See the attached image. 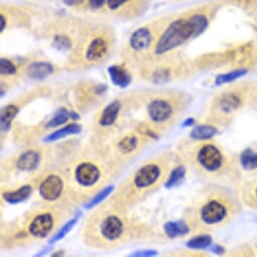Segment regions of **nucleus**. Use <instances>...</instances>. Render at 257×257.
<instances>
[{"instance_id":"obj_1","label":"nucleus","mask_w":257,"mask_h":257,"mask_svg":"<svg viewBox=\"0 0 257 257\" xmlns=\"http://www.w3.org/2000/svg\"><path fill=\"white\" fill-rule=\"evenodd\" d=\"M155 236L150 225L125 211L103 202L92 209L81 231L84 244L95 250H112Z\"/></svg>"},{"instance_id":"obj_2","label":"nucleus","mask_w":257,"mask_h":257,"mask_svg":"<svg viewBox=\"0 0 257 257\" xmlns=\"http://www.w3.org/2000/svg\"><path fill=\"white\" fill-rule=\"evenodd\" d=\"M75 204L85 205L95 195L111 185L124 170L115 163L105 148L91 143L77 150L61 163Z\"/></svg>"},{"instance_id":"obj_3","label":"nucleus","mask_w":257,"mask_h":257,"mask_svg":"<svg viewBox=\"0 0 257 257\" xmlns=\"http://www.w3.org/2000/svg\"><path fill=\"white\" fill-rule=\"evenodd\" d=\"M183 160V156L170 150L146 160L119 184L106 202L132 211L164 187L172 169Z\"/></svg>"},{"instance_id":"obj_4","label":"nucleus","mask_w":257,"mask_h":257,"mask_svg":"<svg viewBox=\"0 0 257 257\" xmlns=\"http://www.w3.org/2000/svg\"><path fill=\"white\" fill-rule=\"evenodd\" d=\"M72 208L42 203L2 224V248L14 250L50 239L72 217Z\"/></svg>"},{"instance_id":"obj_5","label":"nucleus","mask_w":257,"mask_h":257,"mask_svg":"<svg viewBox=\"0 0 257 257\" xmlns=\"http://www.w3.org/2000/svg\"><path fill=\"white\" fill-rule=\"evenodd\" d=\"M242 209V202L228 187L209 183L194 198L185 212V220L193 231L207 232L233 222Z\"/></svg>"},{"instance_id":"obj_6","label":"nucleus","mask_w":257,"mask_h":257,"mask_svg":"<svg viewBox=\"0 0 257 257\" xmlns=\"http://www.w3.org/2000/svg\"><path fill=\"white\" fill-rule=\"evenodd\" d=\"M69 143L57 146L28 145L6 159L2 164L3 181L21 176H33V180L42 172L57 167L76 151V145L66 148Z\"/></svg>"},{"instance_id":"obj_7","label":"nucleus","mask_w":257,"mask_h":257,"mask_svg":"<svg viewBox=\"0 0 257 257\" xmlns=\"http://www.w3.org/2000/svg\"><path fill=\"white\" fill-rule=\"evenodd\" d=\"M149 91L141 90L123 94L102 106L95 114L92 123V143L104 144L124 132L123 119L130 116L141 105H145Z\"/></svg>"},{"instance_id":"obj_8","label":"nucleus","mask_w":257,"mask_h":257,"mask_svg":"<svg viewBox=\"0 0 257 257\" xmlns=\"http://www.w3.org/2000/svg\"><path fill=\"white\" fill-rule=\"evenodd\" d=\"M193 97L179 90L149 91L145 101L147 122L162 136L185 115Z\"/></svg>"},{"instance_id":"obj_9","label":"nucleus","mask_w":257,"mask_h":257,"mask_svg":"<svg viewBox=\"0 0 257 257\" xmlns=\"http://www.w3.org/2000/svg\"><path fill=\"white\" fill-rule=\"evenodd\" d=\"M196 143L193 150H189L183 158L199 177L207 180L208 183L222 185L236 180L235 163L220 146L211 141Z\"/></svg>"},{"instance_id":"obj_10","label":"nucleus","mask_w":257,"mask_h":257,"mask_svg":"<svg viewBox=\"0 0 257 257\" xmlns=\"http://www.w3.org/2000/svg\"><path fill=\"white\" fill-rule=\"evenodd\" d=\"M257 90V84L250 81L233 82L218 91L211 99L206 113L208 123L225 127L248 106Z\"/></svg>"},{"instance_id":"obj_11","label":"nucleus","mask_w":257,"mask_h":257,"mask_svg":"<svg viewBox=\"0 0 257 257\" xmlns=\"http://www.w3.org/2000/svg\"><path fill=\"white\" fill-rule=\"evenodd\" d=\"M209 24L208 16L201 13L173 22L156 43L154 54L161 57L177 50L189 41L201 36L208 29Z\"/></svg>"},{"instance_id":"obj_12","label":"nucleus","mask_w":257,"mask_h":257,"mask_svg":"<svg viewBox=\"0 0 257 257\" xmlns=\"http://www.w3.org/2000/svg\"><path fill=\"white\" fill-rule=\"evenodd\" d=\"M39 198L44 204L74 209V202L66 176L60 166L48 169L33 181Z\"/></svg>"},{"instance_id":"obj_13","label":"nucleus","mask_w":257,"mask_h":257,"mask_svg":"<svg viewBox=\"0 0 257 257\" xmlns=\"http://www.w3.org/2000/svg\"><path fill=\"white\" fill-rule=\"evenodd\" d=\"M154 142L138 125L135 130L122 132L108 142L97 145L103 146L111 159L125 169Z\"/></svg>"},{"instance_id":"obj_14","label":"nucleus","mask_w":257,"mask_h":257,"mask_svg":"<svg viewBox=\"0 0 257 257\" xmlns=\"http://www.w3.org/2000/svg\"><path fill=\"white\" fill-rule=\"evenodd\" d=\"M107 86L100 83L82 81L72 90V101L78 113L85 114L99 106L107 93Z\"/></svg>"},{"instance_id":"obj_15","label":"nucleus","mask_w":257,"mask_h":257,"mask_svg":"<svg viewBox=\"0 0 257 257\" xmlns=\"http://www.w3.org/2000/svg\"><path fill=\"white\" fill-rule=\"evenodd\" d=\"M51 92L52 89L50 87L41 86L26 91L24 94L17 97V99L6 104L2 109V114H0V124H2L3 134L8 133L12 130L14 120L26 106L33 103L37 99H40L41 97L49 96Z\"/></svg>"},{"instance_id":"obj_16","label":"nucleus","mask_w":257,"mask_h":257,"mask_svg":"<svg viewBox=\"0 0 257 257\" xmlns=\"http://www.w3.org/2000/svg\"><path fill=\"white\" fill-rule=\"evenodd\" d=\"M110 52V42L105 36H95L86 43L78 68H89L103 62Z\"/></svg>"},{"instance_id":"obj_17","label":"nucleus","mask_w":257,"mask_h":257,"mask_svg":"<svg viewBox=\"0 0 257 257\" xmlns=\"http://www.w3.org/2000/svg\"><path fill=\"white\" fill-rule=\"evenodd\" d=\"M35 191V185L33 183H27L20 186L17 189L5 188L2 189V199L5 203L10 205H17L27 201L33 195Z\"/></svg>"},{"instance_id":"obj_18","label":"nucleus","mask_w":257,"mask_h":257,"mask_svg":"<svg viewBox=\"0 0 257 257\" xmlns=\"http://www.w3.org/2000/svg\"><path fill=\"white\" fill-rule=\"evenodd\" d=\"M154 41L153 33L148 28H141L135 31L130 40H128V47L137 54H142L150 50Z\"/></svg>"},{"instance_id":"obj_19","label":"nucleus","mask_w":257,"mask_h":257,"mask_svg":"<svg viewBox=\"0 0 257 257\" xmlns=\"http://www.w3.org/2000/svg\"><path fill=\"white\" fill-rule=\"evenodd\" d=\"M55 72V67L44 61H35L26 67L25 76L32 81H44L52 76Z\"/></svg>"},{"instance_id":"obj_20","label":"nucleus","mask_w":257,"mask_h":257,"mask_svg":"<svg viewBox=\"0 0 257 257\" xmlns=\"http://www.w3.org/2000/svg\"><path fill=\"white\" fill-rule=\"evenodd\" d=\"M238 196L246 207L257 210V176L252 177L240 186Z\"/></svg>"},{"instance_id":"obj_21","label":"nucleus","mask_w":257,"mask_h":257,"mask_svg":"<svg viewBox=\"0 0 257 257\" xmlns=\"http://www.w3.org/2000/svg\"><path fill=\"white\" fill-rule=\"evenodd\" d=\"M108 74L113 85L119 88H126L133 82V75L125 67L112 65L108 68Z\"/></svg>"},{"instance_id":"obj_22","label":"nucleus","mask_w":257,"mask_h":257,"mask_svg":"<svg viewBox=\"0 0 257 257\" xmlns=\"http://www.w3.org/2000/svg\"><path fill=\"white\" fill-rule=\"evenodd\" d=\"M82 132V126L79 123L72 122L69 124H65L64 126L58 128V130L54 131L47 137H45L44 142L47 144H53L60 140H64L70 136L78 135Z\"/></svg>"},{"instance_id":"obj_23","label":"nucleus","mask_w":257,"mask_h":257,"mask_svg":"<svg viewBox=\"0 0 257 257\" xmlns=\"http://www.w3.org/2000/svg\"><path fill=\"white\" fill-rule=\"evenodd\" d=\"M163 229L165 235L168 238L172 239L186 236L193 231L191 225L185 219L178 221H169L163 226Z\"/></svg>"},{"instance_id":"obj_24","label":"nucleus","mask_w":257,"mask_h":257,"mask_svg":"<svg viewBox=\"0 0 257 257\" xmlns=\"http://www.w3.org/2000/svg\"><path fill=\"white\" fill-rule=\"evenodd\" d=\"M218 134V127L211 123H203L195 126L191 131L189 138L192 142L212 141Z\"/></svg>"},{"instance_id":"obj_25","label":"nucleus","mask_w":257,"mask_h":257,"mask_svg":"<svg viewBox=\"0 0 257 257\" xmlns=\"http://www.w3.org/2000/svg\"><path fill=\"white\" fill-rule=\"evenodd\" d=\"M187 171H188L187 165L184 164L183 161L178 163L172 169L164 187H166L167 189H172V188H177V187L181 186L186 178Z\"/></svg>"},{"instance_id":"obj_26","label":"nucleus","mask_w":257,"mask_h":257,"mask_svg":"<svg viewBox=\"0 0 257 257\" xmlns=\"http://www.w3.org/2000/svg\"><path fill=\"white\" fill-rule=\"evenodd\" d=\"M239 166L245 172L257 170V149L248 148L239 156Z\"/></svg>"},{"instance_id":"obj_27","label":"nucleus","mask_w":257,"mask_h":257,"mask_svg":"<svg viewBox=\"0 0 257 257\" xmlns=\"http://www.w3.org/2000/svg\"><path fill=\"white\" fill-rule=\"evenodd\" d=\"M248 72H249V70L247 68H238V69H234V70H232L231 72H228V73L219 74L215 78V85L216 86H222V85H225V84L233 83V82L237 81L238 79L242 78L243 76H245Z\"/></svg>"},{"instance_id":"obj_28","label":"nucleus","mask_w":257,"mask_h":257,"mask_svg":"<svg viewBox=\"0 0 257 257\" xmlns=\"http://www.w3.org/2000/svg\"><path fill=\"white\" fill-rule=\"evenodd\" d=\"M187 247L191 250H202L212 246V237L205 232L197 234L187 242Z\"/></svg>"},{"instance_id":"obj_29","label":"nucleus","mask_w":257,"mask_h":257,"mask_svg":"<svg viewBox=\"0 0 257 257\" xmlns=\"http://www.w3.org/2000/svg\"><path fill=\"white\" fill-rule=\"evenodd\" d=\"M114 190H115V188H114L113 185L107 186V187L104 188L102 191H100L97 195H95L88 203H86V204L84 205L85 209H87V210H92L93 208L99 206L100 204H102L103 202H105V201L112 195V193L114 192Z\"/></svg>"},{"instance_id":"obj_30","label":"nucleus","mask_w":257,"mask_h":257,"mask_svg":"<svg viewBox=\"0 0 257 257\" xmlns=\"http://www.w3.org/2000/svg\"><path fill=\"white\" fill-rule=\"evenodd\" d=\"M78 219H79V216H78V215L75 216V217H73V218H70V219L55 233V235L52 236V237L49 239V243H50V244H54V243L60 241L61 239H63V238L73 229V227L77 224Z\"/></svg>"},{"instance_id":"obj_31","label":"nucleus","mask_w":257,"mask_h":257,"mask_svg":"<svg viewBox=\"0 0 257 257\" xmlns=\"http://www.w3.org/2000/svg\"><path fill=\"white\" fill-rule=\"evenodd\" d=\"M53 45L59 51H69L72 48V41L66 35H57L54 38Z\"/></svg>"},{"instance_id":"obj_32","label":"nucleus","mask_w":257,"mask_h":257,"mask_svg":"<svg viewBox=\"0 0 257 257\" xmlns=\"http://www.w3.org/2000/svg\"><path fill=\"white\" fill-rule=\"evenodd\" d=\"M233 3L246 13L257 16V0H233Z\"/></svg>"},{"instance_id":"obj_33","label":"nucleus","mask_w":257,"mask_h":257,"mask_svg":"<svg viewBox=\"0 0 257 257\" xmlns=\"http://www.w3.org/2000/svg\"><path fill=\"white\" fill-rule=\"evenodd\" d=\"M254 27H255V29L257 31V16H256V22L254 24ZM250 66L253 67V68H257V42H256V46L254 48H252Z\"/></svg>"},{"instance_id":"obj_34","label":"nucleus","mask_w":257,"mask_h":257,"mask_svg":"<svg viewBox=\"0 0 257 257\" xmlns=\"http://www.w3.org/2000/svg\"><path fill=\"white\" fill-rule=\"evenodd\" d=\"M108 2V6L112 11L117 10L118 8H120L122 5H124L127 0H107Z\"/></svg>"},{"instance_id":"obj_35","label":"nucleus","mask_w":257,"mask_h":257,"mask_svg":"<svg viewBox=\"0 0 257 257\" xmlns=\"http://www.w3.org/2000/svg\"><path fill=\"white\" fill-rule=\"evenodd\" d=\"M157 255V251L155 250H145V251H139L132 254V256H154Z\"/></svg>"},{"instance_id":"obj_36","label":"nucleus","mask_w":257,"mask_h":257,"mask_svg":"<svg viewBox=\"0 0 257 257\" xmlns=\"http://www.w3.org/2000/svg\"><path fill=\"white\" fill-rule=\"evenodd\" d=\"M105 0H89V4L93 9H99L104 5Z\"/></svg>"},{"instance_id":"obj_37","label":"nucleus","mask_w":257,"mask_h":257,"mask_svg":"<svg viewBox=\"0 0 257 257\" xmlns=\"http://www.w3.org/2000/svg\"><path fill=\"white\" fill-rule=\"evenodd\" d=\"M84 0H63V3L69 7H74L82 4Z\"/></svg>"},{"instance_id":"obj_38","label":"nucleus","mask_w":257,"mask_h":257,"mask_svg":"<svg viewBox=\"0 0 257 257\" xmlns=\"http://www.w3.org/2000/svg\"><path fill=\"white\" fill-rule=\"evenodd\" d=\"M212 252H214V253H217V254H221V253H224V251H225V249L222 247V246H220V245H218V244H216V245H213L212 247H211V249H210Z\"/></svg>"},{"instance_id":"obj_39","label":"nucleus","mask_w":257,"mask_h":257,"mask_svg":"<svg viewBox=\"0 0 257 257\" xmlns=\"http://www.w3.org/2000/svg\"><path fill=\"white\" fill-rule=\"evenodd\" d=\"M251 105L254 107L255 111H257V90H256L255 93H254V96H253V98H252Z\"/></svg>"},{"instance_id":"obj_40","label":"nucleus","mask_w":257,"mask_h":257,"mask_svg":"<svg viewBox=\"0 0 257 257\" xmlns=\"http://www.w3.org/2000/svg\"><path fill=\"white\" fill-rule=\"evenodd\" d=\"M194 122H195L194 118H188V119H186V120L184 121V123H183V126H184V127H187V126H192V125L194 124Z\"/></svg>"},{"instance_id":"obj_41","label":"nucleus","mask_w":257,"mask_h":257,"mask_svg":"<svg viewBox=\"0 0 257 257\" xmlns=\"http://www.w3.org/2000/svg\"><path fill=\"white\" fill-rule=\"evenodd\" d=\"M7 27V21H6V18L4 16H2V33H4L5 29Z\"/></svg>"},{"instance_id":"obj_42","label":"nucleus","mask_w":257,"mask_h":257,"mask_svg":"<svg viewBox=\"0 0 257 257\" xmlns=\"http://www.w3.org/2000/svg\"><path fill=\"white\" fill-rule=\"evenodd\" d=\"M256 250H257V243H256Z\"/></svg>"}]
</instances>
